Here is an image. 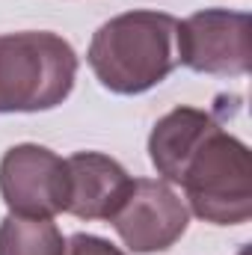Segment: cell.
I'll return each instance as SVG.
<instances>
[{
    "instance_id": "1",
    "label": "cell",
    "mask_w": 252,
    "mask_h": 255,
    "mask_svg": "<svg viewBox=\"0 0 252 255\" xmlns=\"http://www.w3.org/2000/svg\"><path fill=\"white\" fill-rule=\"evenodd\" d=\"M178 18L133 9L104 21L86 51L98 83L116 95H142L178 65Z\"/></svg>"
},
{
    "instance_id": "2",
    "label": "cell",
    "mask_w": 252,
    "mask_h": 255,
    "mask_svg": "<svg viewBox=\"0 0 252 255\" xmlns=\"http://www.w3.org/2000/svg\"><path fill=\"white\" fill-rule=\"evenodd\" d=\"M77 54L60 33L24 30L0 36V113L60 107L77 80Z\"/></svg>"
},
{
    "instance_id": "3",
    "label": "cell",
    "mask_w": 252,
    "mask_h": 255,
    "mask_svg": "<svg viewBox=\"0 0 252 255\" xmlns=\"http://www.w3.org/2000/svg\"><path fill=\"white\" fill-rule=\"evenodd\" d=\"M190 211L211 226H241L252 217L250 145L223 125L214 128L187 160L181 181Z\"/></svg>"
},
{
    "instance_id": "4",
    "label": "cell",
    "mask_w": 252,
    "mask_h": 255,
    "mask_svg": "<svg viewBox=\"0 0 252 255\" xmlns=\"http://www.w3.org/2000/svg\"><path fill=\"white\" fill-rule=\"evenodd\" d=\"M250 12L199 9L178 24V65L211 77H247L252 63Z\"/></svg>"
},
{
    "instance_id": "5",
    "label": "cell",
    "mask_w": 252,
    "mask_h": 255,
    "mask_svg": "<svg viewBox=\"0 0 252 255\" xmlns=\"http://www.w3.org/2000/svg\"><path fill=\"white\" fill-rule=\"evenodd\" d=\"M0 196L9 214L54 220L68 202V166L45 145H12L0 157Z\"/></svg>"
},
{
    "instance_id": "6",
    "label": "cell",
    "mask_w": 252,
    "mask_h": 255,
    "mask_svg": "<svg viewBox=\"0 0 252 255\" xmlns=\"http://www.w3.org/2000/svg\"><path fill=\"white\" fill-rule=\"evenodd\" d=\"M110 223L130 253L151 255L181 241L190 226V211L166 181L133 178Z\"/></svg>"
},
{
    "instance_id": "7",
    "label": "cell",
    "mask_w": 252,
    "mask_h": 255,
    "mask_svg": "<svg viewBox=\"0 0 252 255\" xmlns=\"http://www.w3.org/2000/svg\"><path fill=\"white\" fill-rule=\"evenodd\" d=\"M68 166V202L65 214L77 220H107L122 205L130 175L119 160L101 151H77L65 160Z\"/></svg>"
},
{
    "instance_id": "8",
    "label": "cell",
    "mask_w": 252,
    "mask_h": 255,
    "mask_svg": "<svg viewBox=\"0 0 252 255\" xmlns=\"http://www.w3.org/2000/svg\"><path fill=\"white\" fill-rule=\"evenodd\" d=\"M226 116H229V107H226V95H223L211 113L199 110V107H175L163 119H157V125L148 133V157H151V166L157 169L160 181L178 184L193 151L202 145V139L214 128H220V119H226Z\"/></svg>"
},
{
    "instance_id": "9",
    "label": "cell",
    "mask_w": 252,
    "mask_h": 255,
    "mask_svg": "<svg viewBox=\"0 0 252 255\" xmlns=\"http://www.w3.org/2000/svg\"><path fill=\"white\" fill-rule=\"evenodd\" d=\"M0 255H65V238L54 220L6 214L0 220Z\"/></svg>"
},
{
    "instance_id": "10",
    "label": "cell",
    "mask_w": 252,
    "mask_h": 255,
    "mask_svg": "<svg viewBox=\"0 0 252 255\" xmlns=\"http://www.w3.org/2000/svg\"><path fill=\"white\" fill-rule=\"evenodd\" d=\"M65 255H125L116 244L98 238V235H86V232H77L65 241Z\"/></svg>"
},
{
    "instance_id": "11",
    "label": "cell",
    "mask_w": 252,
    "mask_h": 255,
    "mask_svg": "<svg viewBox=\"0 0 252 255\" xmlns=\"http://www.w3.org/2000/svg\"><path fill=\"white\" fill-rule=\"evenodd\" d=\"M238 255H250V247H244V250H241Z\"/></svg>"
}]
</instances>
